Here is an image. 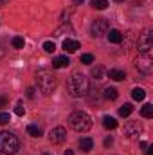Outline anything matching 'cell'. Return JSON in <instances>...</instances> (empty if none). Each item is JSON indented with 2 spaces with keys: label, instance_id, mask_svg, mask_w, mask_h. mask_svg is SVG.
Returning a JSON list of instances; mask_svg holds the SVG:
<instances>
[{
  "label": "cell",
  "instance_id": "obj_1",
  "mask_svg": "<svg viewBox=\"0 0 153 155\" xmlns=\"http://www.w3.org/2000/svg\"><path fill=\"white\" fill-rule=\"evenodd\" d=\"M67 87H69V94L72 97H83L88 94V79L81 72H72L67 81Z\"/></svg>",
  "mask_w": 153,
  "mask_h": 155
},
{
  "label": "cell",
  "instance_id": "obj_2",
  "mask_svg": "<svg viewBox=\"0 0 153 155\" xmlns=\"http://www.w3.org/2000/svg\"><path fill=\"white\" fill-rule=\"evenodd\" d=\"M69 124L76 132H88L92 128V117L83 110H76L69 116Z\"/></svg>",
  "mask_w": 153,
  "mask_h": 155
},
{
  "label": "cell",
  "instance_id": "obj_3",
  "mask_svg": "<svg viewBox=\"0 0 153 155\" xmlns=\"http://www.w3.org/2000/svg\"><path fill=\"white\" fill-rule=\"evenodd\" d=\"M36 85H38L40 92L43 96H50L56 90L58 81H56V76L50 74L49 71H40L38 74H36Z\"/></svg>",
  "mask_w": 153,
  "mask_h": 155
},
{
  "label": "cell",
  "instance_id": "obj_4",
  "mask_svg": "<svg viewBox=\"0 0 153 155\" xmlns=\"http://www.w3.org/2000/svg\"><path fill=\"white\" fill-rule=\"evenodd\" d=\"M20 141L15 134L11 132H0V153L4 155H13L18 152Z\"/></svg>",
  "mask_w": 153,
  "mask_h": 155
},
{
  "label": "cell",
  "instance_id": "obj_5",
  "mask_svg": "<svg viewBox=\"0 0 153 155\" xmlns=\"http://www.w3.org/2000/svg\"><path fill=\"white\" fill-rule=\"evenodd\" d=\"M153 47V31L151 29H144L141 35H139V40H137V49L139 52H150Z\"/></svg>",
  "mask_w": 153,
  "mask_h": 155
},
{
  "label": "cell",
  "instance_id": "obj_6",
  "mask_svg": "<svg viewBox=\"0 0 153 155\" xmlns=\"http://www.w3.org/2000/svg\"><path fill=\"white\" fill-rule=\"evenodd\" d=\"M135 67L142 72V74H151L153 72V60L150 54H146V52H142L141 56H137L135 58Z\"/></svg>",
  "mask_w": 153,
  "mask_h": 155
},
{
  "label": "cell",
  "instance_id": "obj_7",
  "mask_svg": "<svg viewBox=\"0 0 153 155\" xmlns=\"http://www.w3.org/2000/svg\"><path fill=\"white\" fill-rule=\"evenodd\" d=\"M90 33L94 38H101L103 35L108 33V20L106 18H96L92 27H90Z\"/></svg>",
  "mask_w": 153,
  "mask_h": 155
},
{
  "label": "cell",
  "instance_id": "obj_8",
  "mask_svg": "<svg viewBox=\"0 0 153 155\" xmlns=\"http://www.w3.org/2000/svg\"><path fill=\"white\" fill-rule=\"evenodd\" d=\"M65 139H67V130L63 126H56L49 132V141L52 144H61V143H65Z\"/></svg>",
  "mask_w": 153,
  "mask_h": 155
},
{
  "label": "cell",
  "instance_id": "obj_9",
  "mask_svg": "<svg viewBox=\"0 0 153 155\" xmlns=\"http://www.w3.org/2000/svg\"><path fill=\"white\" fill-rule=\"evenodd\" d=\"M141 132H142V124L139 121H130V123L124 124V135L126 137H135Z\"/></svg>",
  "mask_w": 153,
  "mask_h": 155
},
{
  "label": "cell",
  "instance_id": "obj_10",
  "mask_svg": "<svg viewBox=\"0 0 153 155\" xmlns=\"http://www.w3.org/2000/svg\"><path fill=\"white\" fill-rule=\"evenodd\" d=\"M63 49H65V52H76L77 49H81V43L77 40L67 38V40H63Z\"/></svg>",
  "mask_w": 153,
  "mask_h": 155
},
{
  "label": "cell",
  "instance_id": "obj_11",
  "mask_svg": "<svg viewBox=\"0 0 153 155\" xmlns=\"http://www.w3.org/2000/svg\"><path fill=\"white\" fill-rule=\"evenodd\" d=\"M69 63H70V60L67 56H58V58L52 60V67L54 69H65V67H69Z\"/></svg>",
  "mask_w": 153,
  "mask_h": 155
},
{
  "label": "cell",
  "instance_id": "obj_12",
  "mask_svg": "<svg viewBox=\"0 0 153 155\" xmlns=\"http://www.w3.org/2000/svg\"><path fill=\"white\" fill-rule=\"evenodd\" d=\"M79 148H81V152L88 153V152L94 148V141H92L90 137H81V139H79Z\"/></svg>",
  "mask_w": 153,
  "mask_h": 155
},
{
  "label": "cell",
  "instance_id": "obj_13",
  "mask_svg": "<svg viewBox=\"0 0 153 155\" xmlns=\"http://www.w3.org/2000/svg\"><path fill=\"white\" fill-rule=\"evenodd\" d=\"M103 96H105V99L115 101V99L119 97V92H117V88H114V87H106V88H105V92H103Z\"/></svg>",
  "mask_w": 153,
  "mask_h": 155
},
{
  "label": "cell",
  "instance_id": "obj_14",
  "mask_svg": "<svg viewBox=\"0 0 153 155\" xmlns=\"http://www.w3.org/2000/svg\"><path fill=\"white\" fill-rule=\"evenodd\" d=\"M103 126H105L106 130H115V128L119 126V123L115 121L114 117H110V116H105V117H103Z\"/></svg>",
  "mask_w": 153,
  "mask_h": 155
},
{
  "label": "cell",
  "instance_id": "obj_15",
  "mask_svg": "<svg viewBox=\"0 0 153 155\" xmlns=\"http://www.w3.org/2000/svg\"><path fill=\"white\" fill-rule=\"evenodd\" d=\"M108 76H110V79H114V81H122L126 78V74L122 71H119V69H110L108 71Z\"/></svg>",
  "mask_w": 153,
  "mask_h": 155
},
{
  "label": "cell",
  "instance_id": "obj_16",
  "mask_svg": "<svg viewBox=\"0 0 153 155\" xmlns=\"http://www.w3.org/2000/svg\"><path fill=\"white\" fill-rule=\"evenodd\" d=\"M132 97H133L135 101H142V99L146 97V92H144V88H141V87H135V88L132 90Z\"/></svg>",
  "mask_w": 153,
  "mask_h": 155
},
{
  "label": "cell",
  "instance_id": "obj_17",
  "mask_svg": "<svg viewBox=\"0 0 153 155\" xmlns=\"http://www.w3.org/2000/svg\"><path fill=\"white\" fill-rule=\"evenodd\" d=\"M108 41H112V43H121V41H122V35H121L117 29H112V31L108 33Z\"/></svg>",
  "mask_w": 153,
  "mask_h": 155
},
{
  "label": "cell",
  "instance_id": "obj_18",
  "mask_svg": "<svg viewBox=\"0 0 153 155\" xmlns=\"http://www.w3.org/2000/svg\"><path fill=\"white\" fill-rule=\"evenodd\" d=\"M132 112H133V105H132V103H124V105L119 108V116L121 117H128Z\"/></svg>",
  "mask_w": 153,
  "mask_h": 155
},
{
  "label": "cell",
  "instance_id": "obj_19",
  "mask_svg": "<svg viewBox=\"0 0 153 155\" xmlns=\"http://www.w3.org/2000/svg\"><path fill=\"white\" fill-rule=\"evenodd\" d=\"M141 116L146 117V119H151L153 117V105H150V103H146L142 108H141Z\"/></svg>",
  "mask_w": 153,
  "mask_h": 155
},
{
  "label": "cell",
  "instance_id": "obj_20",
  "mask_svg": "<svg viewBox=\"0 0 153 155\" xmlns=\"http://www.w3.org/2000/svg\"><path fill=\"white\" fill-rule=\"evenodd\" d=\"M27 134H29L31 137H40V135H41V128L36 126V124H29V126H27Z\"/></svg>",
  "mask_w": 153,
  "mask_h": 155
},
{
  "label": "cell",
  "instance_id": "obj_21",
  "mask_svg": "<svg viewBox=\"0 0 153 155\" xmlns=\"http://www.w3.org/2000/svg\"><path fill=\"white\" fill-rule=\"evenodd\" d=\"M90 4H92L94 9H99V11H103V9L108 7V0H92Z\"/></svg>",
  "mask_w": 153,
  "mask_h": 155
},
{
  "label": "cell",
  "instance_id": "obj_22",
  "mask_svg": "<svg viewBox=\"0 0 153 155\" xmlns=\"http://www.w3.org/2000/svg\"><path fill=\"white\" fill-rule=\"evenodd\" d=\"M92 78L94 79H103V67L101 65H96V67H92Z\"/></svg>",
  "mask_w": 153,
  "mask_h": 155
},
{
  "label": "cell",
  "instance_id": "obj_23",
  "mask_svg": "<svg viewBox=\"0 0 153 155\" xmlns=\"http://www.w3.org/2000/svg\"><path fill=\"white\" fill-rule=\"evenodd\" d=\"M11 43H13L15 49H24V43H25V41H24L22 36H15V38L11 40Z\"/></svg>",
  "mask_w": 153,
  "mask_h": 155
},
{
  "label": "cell",
  "instance_id": "obj_24",
  "mask_svg": "<svg viewBox=\"0 0 153 155\" xmlns=\"http://www.w3.org/2000/svg\"><path fill=\"white\" fill-rule=\"evenodd\" d=\"M81 63H85V65L94 63V56L92 54H81Z\"/></svg>",
  "mask_w": 153,
  "mask_h": 155
},
{
  "label": "cell",
  "instance_id": "obj_25",
  "mask_svg": "<svg viewBox=\"0 0 153 155\" xmlns=\"http://www.w3.org/2000/svg\"><path fill=\"white\" fill-rule=\"evenodd\" d=\"M43 49H45V52H54L56 51V45H54V41H45L43 43Z\"/></svg>",
  "mask_w": 153,
  "mask_h": 155
},
{
  "label": "cell",
  "instance_id": "obj_26",
  "mask_svg": "<svg viewBox=\"0 0 153 155\" xmlns=\"http://www.w3.org/2000/svg\"><path fill=\"white\" fill-rule=\"evenodd\" d=\"M15 114H16V116H24V114H25V108H24V105H22V103H16V107H15Z\"/></svg>",
  "mask_w": 153,
  "mask_h": 155
},
{
  "label": "cell",
  "instance_id": "obj_27",
  "mask_svg": "<svg viewBox=\"0 0 153 155\" xmlns=\"http://www.w3.org/2000/svg\"><path fill=\"white\" fill-rule=\"evenodd\" d=\"M11 121V116L5 114V112H0V124H7Z\"/></svg>",
  "mask_w": 153,
  "mask_h": 155
},
{
  "label": "cell",
  "instance_id": "obj_28",
  "mask_svg": "<svg viewBox=\"0 0 153 155\" xmlns=\"http://www.w3.org/2000/svg\"><path fill=\"white\" fill-rule=\"evenodd\" d=\"M25 94H27V97H29V99H33V97H34V88H33V87H29Z\"/></svg>",
  "mask_w": 153,
  "mask_h": 155
},
{
  "label": "cell",
  "instance_id": "obj_29",
  "mask_svg": "<svg viewBox=\"0 0 153 155\" xmlns=\"http://www.w3.org/2000/svg\"><path fill=\"white\" fill-rule=\"evenodd\" d=\"M5 105H7V99H5L4 96H0V108H4Z\"/></svg>",
  "mask_w": 153,
  "mask_h": 155
},
{
  "label": "cell",
  "instance_id": "obj_30",
  "mask_svg": "<svg viewBox=\"0 0 153 155\" xmlns=\"http://www.w3.org/2000/svg\"><path fill=\"white\" fill-rule=\"evenodd\" d=\"M112 143H114V141H112V137H108V139L105 141V146H112Z\"/></svg>",
  "mask_w": 153,
  "mask_h": 155
},
{
  "label": "cell",
  "instance_id": "obj_31",
  "mask_svg": "<svg viewBox=\"0 0 153 155\" xmlns=\"http://www.w3.org/2000/svg\"><path fill=\"white\" fill-rule=\"evenodd\" d=\"M63 155H74V152H72V150H67V152H65Z\"/></svg>",
  "mask_w": 153,
  "mask_h": 155
},
{
  "label": "cell",
  "instance_id": "obj_32",
  "mask_svg": "<svg viewBox=\"0 0 153 155\" xmlns=\"http://www.w3.org/2000/svg\"><path fill=\"white\" fill-rule=\"evenodd\" d=\"M4 56V49H2V45H0V58Z\"/></svg>",
  "mask_w": 153,
  "mask_h": 155
},
{
  "label": "cell",
  "instance_id": "obj_33",
  "mask_svg": "<svg viewBox=\"0 0 153 155\" xmlns=\"http://www.w3.org/2000/svg\"><path fill=\"white\" fill-rule=\"evenodd\" d=\"M85 0H74V4H83Z\"/></svg>",
  "mask_w": 153,
  "mask_h": 155
},
{
  "label": "cell",
  "instance_id": "obj_34",
  "mask_svg": "<svg viewBox=\"0 0 153 155\" xmlns=\"http://www.w3.org/2000/svg\"><path fill=\"white\" fill-rule=\"evenodd\" d=\"M40 155H50V153H47V152H43V153H40Z\"/></svg>",
  "mask_w": 153,
  "mask_h": 155
},
{
  "label": "cell",
  "instance_id": "obj_35",
  "mask_svg": "<svg viewBox=\"0 0 153 155\" xmlns=\"http://www.w3.org/2000/svg\"><path fill=\"white\" fill-rule=\"evenodd\" d=\"M115 2H122V0H115Z\"/></svg>",
  "mask_w": 153,
  "mask_h": 155
},
{
  "label": "cell",
  "instance_id": "obj_36",
  "mask_svg": "<svg viewBox=\"0 0 153 155\" xmlns=\"http://www.w3.org/2000/svg\"><path fill=\"white\" fill-rule=\"evenodd\" d=\"M0 155H4V153H0Z\"/></svg>",
  "mask_w": 153,
  "mask_h": 155
}]
</instances>
